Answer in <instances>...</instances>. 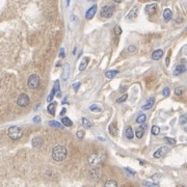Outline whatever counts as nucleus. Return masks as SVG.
<instances>
[{
    "mask_svg": "<svg viewBox=\"0 0 187 187\" xmlns=\"http://www.w3.org/2000/svg\"><path fill=\"white\" fill-rule=\"evenodd\" d=\"M68 156V151L67 149L65 148L64 146H55L53 149H52V158L55 160V161L59 162L65 160Z\"/></svg>",
    "mask_w": 187,
    "mask_h": 187,
    "instance_id": "f257e3e1",
    "label": "nucleus"
},
{
    "mask_svg": "<svg viewBox=\"0 0 187 187\" xmlns=\"http://www.w3.org/2000/svg\"><path fill=\"white\" fill-rule=\"evenodd\" d=\"M105 159V153L102 151H96L93 152L88 158V164L92 165V166H95V165L99 164V163H102Z\"/></svg>",
    "mask_w": 187,
    "mask_h": 187,
    "instance_id": "f03ea898",
    "label": "nucleus"
},
{
    "mask_svg": "<svg viewBox=\"0 0 187 187\" xmlns=\"http://www.w3.org/2000/svg\"><path fill=\"white\" fill-rule=\"evenodd\" d=\"M7 135H9V137L10 139H13V140H18V139H20L22 137L23 131H22V129L20 127H18V126H12V127H9L7 129Z\"/></svg>",
    "mask_w": 187,
    "mask_h": 187,
    "instance_id": "7ed1b4c3",
    "label": "nucleus"
},
{
    "mask_svg": "<svg viewBox=\"0 0 187 187\" xmlns=\"http://www.w3.org/2000/svg\"><path fill=\"white\" fill-rule=\"evenodd\" d=\"M115 12V6L114 5H105V6L102 7L101 9V15L102 18H105V19H108V18L112 17L113 13Z\"/></svg>",
    "mask_w": 187,
    "mask_h": 187,
    "instance_id": "20e7f679",
    "label": "nucleus"
},
{
    "mask_svg": "<svg viewBox=\"0 0 187 187\" xmlns=\"http://www.w3.org/2000/svg\"><path fill=\"white\" fill-rule=\"evenodd\" d=\"M39 83H41V81H39V77L36 74H32V75L29 76L28 81H27V85L29 88H31V89L38 88L39 86Z\"/></svg>",
    "mask_w": 187,
    "mask_h": 187,
    "instance_id": "39448f33",
    "label": "nucleus"
},
{
    "mask_svg": "<svg viewBox=\"0 0 187 187\" xmlns=\"http://www.w3.org/2000/svg\"><path fill=\"white\" fill-rule=\"evenodd\" d=\"M100 177H101V170L99 167H94L89 170L88 179L91 181H98Z\"/></svg>",
    "mask_w": 187,
    "mask_h": 187,
    "instance_id": "423d86ee",
    "label": "nucleus"
},
{
    "mask_svg": "<svg viewBox=\"0 0 187 187\" xmlns=\"http://www.w3.org/2000/svg\"><path fill=\"white\" fill-rule=\"evenodd\" d=\"M17 104L20 107H27L29 105V97L26 94H21L17 100Z\"/></svg>",
    "mask_w": 187,
    "mask_h": 187,
    "instance_id": "0eeeda50",
    "label": "nucleus"
},
{
    "mask_svg": "<svg viewBox=\"0 0 187 187\" xmlns=\"http://www.w3.org/2000/svg\"><path fill=\"white\" fill-rule=\"evenodd\" d=\"M170 152V148L168 147H161V148H159L157 150V151L154 152V154H153V156L154 158H161L164 156L165 154H167V153Z\"/></svg>",
    "mask_w": 187,
    "mask_h": 187,
    "instance_id": "6e6552de",
    "label": "nucleus"
},
{
    "mask_svg": "<svg viewBox=\"0 0 187 187\" xmlns=\"http://www.w3.org/2000/svg\"><path fill=\"white\" fill-rule=\"evenodd\" d=\"M138 10H139V7L137 6V5L133 6L132 9H131L130 12L128 13V15L126 16V18H127L128 20H134L136 17H137V15H138Z\"/></svg>",
    "mask_w": 187,
    "mask_h": 187,
    "instance_id": "1a4fd4ad",
    "label": "nucleus"
},
{
    "mask_svg": "<svg viewBox=\"0 0 187 187\" xmlns=\"http://www.w3.org/2000/svg\"><path fill=\"white\" fill-rule=\"evenodd\" d=\"M156 12H157V4H155V3L148 4L146 7H144V13H146L147 15H149V16L154 15Z\"/></svg>",
    "mask_w": 187,
    "mask_h": 187,
    "instance_id": "9d476101",
    "label": "nucleus"
},
{
    "mask_svg": "<svg viewBox=\"0 0 187 187\" xmlns=\"http://www.w3.org/2000/svg\"><path fill=\"white\" fill-rule=\"evenodd\" d=\"M185 72H186V67H185V65H184V62H182V64L178 65L177 67L175 68L173 75L174 76H179V75L183 74V73H185Z\"/></svg>",
    "mask_w": 187,
    "mask_h": 187,
    "instance_id": "9b49d317",
    "label": "nucleus"
},
{
    "mask_svg": "<svg viewBox=\"0 0 187 187\" xmlns=\"http://www.w3.org/2000/svg\"><path fill=\"white\" fill-rule=\"evenodd\" d=\"M147 127H148V126H147L146 124H144V125L143 124V125H140L139 127L136 128V130H135V135H136V137L139 138V139L143 138L144 134V132H146Z\"/></svg>",
    "mask_w": 187,
    "mask_h": 187,
    "instance_id": "f8f14e48",
    "label": "nucleus"
},
{
    "mask_svg": "<svg viewBox=\"0 0 187 187\" xmlns=\"http://www.w3.org/2000/svg\"><path fill=\"white\" fill-rule=\"evenodd\" d=\"M96 13H97V5L96 4H94L93 6L89 9L88 12L85 13V19L86 20H92L94 18V16L96 15Z\"/></svg>",
    "mask_w": 187,
    "mask_h": 187,
    "instance_id": "ddd939ff",
    "label": "nucleus"
},
{
    "mask_svg": "<svg viewBox=\"0 0 187 187\" xmlns=\"http://www.w3.org/2000/svg\"><path fill=\"white\" fill-rule=\"evenodd\" d=\"M108 132L112 137H117L118 135V127H117V124L115 123H111L108 126Z\"/></svg>",
    "mask_w": 187,
    "mask_h": 187,
    "instance_id": "4468645a",
    "label": "nucleus"
},
{
    "mask_svg": "<svg viewBox=\"0 0 187 187\" xmlns=\"http://www.w3.org/2000/svg\"><path fill=\"white\" fill-rule=\"evenodd\" d=\"M155 103V98H150L148 101H147L146 104H144L143 106H141V109L143 110H149L151 109L153 107V105Z\"/></svg>",
    "mask_w": 187,
    "mask_h": 187,
    "instance_id": "2eb2a0df",
    "label": "nucleus"
},
{
    "mask_svg": "<svg viewBox=\"0 0 187 187\" xmlns=\"http://www.w3.org/2000/svg\"><path fill=\"white\" fill-rule=\"evenodd\" d=\"M43 143H44V140L41 136H36V137L32 139V146L35 147V148H41Z\"/></svg>",
    "mask_w": 187,
    "mask_h": 187,
    "instance_id": "dca6fc26",
    "label": "nucleus"
},
{
    "mask_svg": "<svg viewBox=\"0 0 187 187\" xmlns=\"http://www.w3.org/2000/svg\"><path fill=\"white\" fill-rule=\"evenodd\" d=\"M162 56H163V51L160 49L155 50V51L152 53V59H154V60H159Z\"/></svg>",
    "mask_w": 187,
    "mask_h": 187,
    "instance_id": "f3484780",
    "label": "nucleus"
},
{
    "mask_svg": "<svg viewBox=\"0 0 187 187\" xmlns=\"http://www.w3.org/2000/svg\"><path fill=\"white\" fill-rule=\"evenodd\" d=\"M69 75H70V67L69 65H65L64 67V72H62V80L64 81H67L68 78H69Z\"/></svg>",
    "mask_w": 187,
    "mask_h": 187,
    "instance_id": "a211bd4d",
    "label": "nucleus"
},
{
    "mask_svg": "<svg viewBox=\"0 0 187 187\" xmlns=\"http://www.w3.org/2000/svg\"><path fill=\"white\" fill-rule=\"evenodd\" d=\"M118 71H117V70L106 71V73H105V77H106L107 79H112L118 75Z\"/></svg>",
    "mask_w": 187,
    "mask_h": 187,
    "instance_id": "6ab92c4d",
    "label": "nucleus"
},
{
    "mask_svg": "<svg viewBox=\"0 0 187 187\" xmlns=\"http://www.w3.org/2000/svg\"><path fill=\"white\" fill-rule=\"evenodd\" d=\"M172 17H173L172 10H170V9H165L164 12H163V18H164V20L170 21V19H172Z\"/></svg>",
    "mask_w": 187,
    "mask_h": 187,
    "instance_id": "aec40b11",
    "label": "nucleus"
},
{
    "mask_svg": "<svg viewBox=\"0 0 187 187\" xmlns=\"http://www.w3.org/2000/svg\"><path fill=\"white\" fill-rule=\"evenodd\" d=\"M88 62H89L88 57H84V58L82 59V62H80V65H79V71H83L84 69H85L88 65Z\"/></svg>",
    "mask_w": 187,
    "mask_h": 187,
    "instance_id": "412c9836",
    "label": "nucleus"
},
{
    "mask_svg": "<svg viewBox=\"0 0 187 187\" xmlns=\"http://www.w3.org/2000/svg\"><path fill=\"white\" fill-rule=\"evenodd\" d=\"M82 127L85 128V129H89V128L93 127V124H92V122L88 120V118H82Z\"/></svg>",
    "mask_w": 187,
    "mask_h": 187,
    "instance_id": "4be33fe9",
    "label": "nucleus"
},
{
    "mask_svg": "<svg viewBox=\"0 0 187 187\" xmlns=\"http://www.w3.org/2000/svg\"><path fill=\"white\" fill-rule=\"evenodd\" d=\"M47 109H48V112L50 113V114L54 115L55 114V109H56V103H55V102H52L51 104L48 105Z\"/></svg>",
    "mask_w": 187,
    "mask_h": 187,
    "instance_id": "5701e85b",
    "label": "nucleus"
},
{
    "mask_svg": "<svg viewBox=\"0 0 187 187\" xmlns=\"http://www.w3.org/2000/svg\"><path fill=\"white\" fill-rule=\"evenodd\" d=\"M49 126L50 127H55V128H60V129H64V124H60L58 122H56V121H50L49 122Z\"/></svg>",
    "mask_w": 187,
    "mask_h": 187,
    "instance_id": "b1692460",
    "label": "nucleus"
},
{
    "mask_svg": "<svg viewBox=\"0 0 187 187\" xmlns=\"http://www.w3.org/2000/svg\"><path fill=\"white\" fill-rule=\"evenodd\" d=\"M126 137H127L128 139H132L134 137L133 130H132V128H131L130 126H128V127L126 128Z\"/></svg>",
    "mask_w": 187,
    "mask_h": 187,
    "instance_id": "393cba45",
    "label": "nucleus"
},
{
    "mask_svg": "<svg viewBox=\"0 0 187 187\" xmlns=\"http://www.w3.org/2000/svg\"><path fill=\"white\" fill-rule=\"evenodd\" d=\"M62 123L64 124V126H65V127H71V126L73 125L72 121H71L70 118H67V117H64L62 118Z\"/></svg>",
    "mask_w": 187,
    "mask_h": 187,
    "instance_id": "a878e982",
    "label": "nucleus"
},
{
    "mask_svg": "<svg viewBox=\"0 0 187 187\" xmlns=\"http://www.w3.org/2000/svg\"><path fill=\"white\" fill-rule=\"evenodd\" d=\"M104 185L106 186V187H109V186L117 187V186L118 185V184L117 181H114V180H108V181H106V182H105Z\"/></svg>",
    "mask_w": 187,
    "mask_h": 187,
    "instance_id": "bb28decb",
    "label": "nucleus"
},
{
    "mask_svg": "<svg viewBox=\"0 0 187 187\" xmlns=\"http://www.w3.org/2000/svg\"><path fill=\"white\" fill-rule=\"evenodd\" d=\"M146 120H147L146 114H140V115H138L137 118H136V122H137L138 124H144V122H146Z\"/></svg>",
    "mask_w": 187,
    "mask_h": 187,
    "instance_id": "cd10ccee",
    "label": "nucleus"
},
{
    "mask_svg": "<svg viewBox=\"0 0 187 187\" xmlns=\"http://www.w3.org/2000/svg\"><path fill=\"white\" fill-rule=\"evenodd\" d=\"M89 110H91V111H94V112H100L102 109L100 108L97 104H93V105H91V106H89Z\"/></svg>",
    "mask_w": 187,
    "mask_h": 187,
    "instance_id": "c85d7f7f",
    "label": "nucleus"
},
{
    "mask_svg": "<svg viewBox=\"0 0 187 187\" xmlns=\"http://www.w3.org/2000/svg\"><path fill=\"white\" fill-rule=\"evenodd\" d=\"M151 132H152V134L153 135H158V134L160 133V128L158 127V126H153L152 127V129H151Z\"/></svg>",
    "mask_w": 187,
    "mask_h": 187,
    "instance_id": "c756f323",
    "label": "nucleus"
},
{
    "mask_svg": "<svg viewBox=\"0 0 187 187\" xmlns=\"http://www.w3.org/2000/svg\"><path fill=\"white\" fill-rule=\"evenodd\" d=\"M127 99H128V94H124L123 96H121L120 98L117 100V103L121 104V103H123V102H125Z\"/></svg>",
    "mask_w": 187,
    "mask_h": 187,
    "instance_id": "7c9ffc66",
    "label": "nucleus"
},
{
    "mask_svg": "<svg viewBox=\"0 0 187 187\" xmlns=\"http://www.w3.org/2000/svg\"><path fill=\"white\" fill-rule=\"evenodd\" d=\"M165 141L168 144H170V146H175L176 144H177V141H176V139H174V138H170V137H165Z\"/></svg>",
    "mask_w": 187,
    "mask_h": 187,
    "instance_id": "2f4dec72",
    "label": "nucleus"
},
{
    "mask_svg": "<svg viewBox=\"0 0 187 187\" xmlns=\"http://www.w3.org/2000/svg\"><path fill=\"white\" fill-rule=\"evenodd\" d=\"M179 123L181 125H184V124L187 123V114H184V115H181L180 118H179Z\"/></svg>",
    "mask_w": 187,
    "mask_h": 187,
    "instance_id": "473e14b6",
    "label": "nucleus"
},
{
    "mask_svg": "<svg viewBox=\"0 0 187 187\" xmlns=\"http://www.w3.org/2000/svg\"><path fill=\"white\" fill-rule=\"evenodd\" d=\"M114 33H115V36H120L121 33H122V28H121L118 25L114 26Z\"/></svg>",
    "mask_w": 187,
    "mask_h": 187,
    "instance_id": "72a5a7b5",
    "label": "nucleus"
},
{
    "mask_svg": "<svg viewBox=\"0 0 187 187\" xmlns=\"http://www.w3.org/2000/svg\"><path fill=\"white\" fill-rule=\"evenodd\" d=\"M170 88H163V91H162V95H163V96L167 97V96H170Z\"/></svg>",
    "mask_w": 187,
    "mask_h": 187,
    "instance_id": "f704fd0d",
    "label": "nucleus"
},
{
    "mask_svg": "<svg viewBox=\"0 0 187 187\" xmlns=\"http://www.w3.org/2000/svg\"><path fill=\"white\" fill-rule=\"evenodd\" d=\"M183 92H184V89L182 88H177L175 89V94L177 95V96H182Z\"/></svg>",
    "mask_w": 187,
    "mask_h": 187,
    "instance_id": "c9c22d12",
    "label": "nucleus"
},
{
    "mask_svg": "<svg viewBox=\"0 0 187 187\" xmlns=\"http://www.w3.org/2000/svg\"><path fill=\"white\" fill-rule=\"evenodd\" d=\"M76 136H77L79 139H82V138L84 137V131H83V130L77 131V133H76Z\"/></svg>",
    "mask_w": 187,
    "mask_h": 187,
    "instance_id": "e433bc0d",
    "label": "nucleus"
},
{
    "mask_svg": "<svg viewBox=\"0 0 187 187\" xmlns=\"http://www.w3.org/2000/svg\"><path fill=\"white\" fill-rule=\"evenodd\" d=\"M143 185L144 186H152V187H158V184L157 183H152V182H143Z\"/></svg>",
    "mask_w": 187,
    "mask_h": 187,
    "instance_id": "4c0bfd02",
    "label": "nucleus"
},
{
    "mask_svg": "<svg viewBox=\"0 0 187 187\" xmlns=\"http://www.w3.org/2000/svg\"><path fill=\"white\" fill-rule=\"evenodd\" d=\"M80 85H81L80 82H75L72 86H73V88H74L75 92H78V89H79V88H80Z\"/></svg>",
    "mask_w": 187,
    "mask_h": 187,
    "instance_id": "58836bf2",
    "label": "nucleus"
},
{
    "mask_svg": "<svg viewBox=\"0 0 187 187\" xmlns=\"http://www.w3.org/2000/svg\"><path fill=\"white\" fill-rule=\"evenodd\" d=\"M136 50V47L134 46V45H130V46L128 47V51L129 52H134Z\"/></svg>",
    "mask_w": 187,
    "mask_h": 187,
    "instance_id": "ea45409f",
    "label": "nucleus"
},
{
    "mask_svg": "<svg viewBox=\"0 0 187 187\" xmlns=\"http://www.w3.org/2000/svg\"><path fill=\"white\" fill-rule=\"evenodd\" d=\"M125 170H126V172H128L129 174H131V175H132V176H134V175H135V174H136L133 170H131L130 167H126V168H125Z\"/></svg>",
    "mask_w": 187,
    "mask_h": 187,
    "instance_id": "a19ab883",
    "label": "nucleus"
},
{
    "mask_svg": "<svg viewBox=\"0 0 187 187\" xmlns=\"http://www.w3.org/2000/svg\"><path fill=\"white\" fill-rule=\"evenodd\" d=\"M59 56H60V57H65V50H64V48H62V49H60Z\"/></svg>",
    "mask_w": 187,
    "mask_h": 187,
    "instance_id": "79ce46f5",
    "label": "nucleus"
},
{
    "mask_svg": "<svg viewBox=\"0 0 187 187\" xmlns=\"http://www.w3.org/2000/svg\"><path fill=\"white\" fill-rule=\"evenodd\" d=\"M33 122L39 123V122H41V118H39V117H35V118H33Z\"/></svg>",
    "mask_w": 187,
    "mask_h": 187,
    "instance_id": "37998d69",
    "label": "nucleus"
},
{
    "mask_svg": "<svg viewBox=\"0 0 187 187\" xmlns=\"http://www.w3.org/2000/svg\"><path fill=\"white\" fill-rule=\"evenodd\" d=\"M65 111H67V109H65V108H62V112H60V115H64L65 113Z\"/></svg>",
    "mask_w": 187,
    "mask_h": 187,
    "instance_id": "c03bdc74",
    "label": "nucleus"
},
{
    "mask_svg": "<svg viewBox=\"0 0 187 187\" xmlns=\"http://www.w3.org/2000/svg\"><path fill=\"white\" fill-rule=\"evenodd\" d=\"M170 65V55L167 56V58H166V65Z\"/></svg>",
    "mask_w": 187,
    "mask_h": 187,
    "instance_id": "a18cd8bd",
    "label": "nucleus"
},
{
    "mask_svg": "<svg viewBox=\"0 0 187 187\" xmlns=\"http://www.w3.org/2000/svg\"><path fill=\"white\" fill-rule=\"evenodd\" d=\"M113 2H115V3H120L121 1H122V0H112Z\"/></svg>",
    "mask_w": 187,
    "mask_h": 187,
    "instance_id": "49530a36",
    "label": "nucleus"
},
{
    "mask_svg": "<svg viewBox=\"0 0 187 187\" xmlns=\"http://www.w3.org/2000/svg\"><path fill=\"white\" fill-rule=\"evenodd\" d=\"M125 89H126V88H124V86H122V88H121L120 91H121V92H124V91H125Z\"/></svg>",
    "mask_w": 187,
    "mask_h": 187,
    "instance_id": "de8ad7c7",
    "label": "nucleus"
},
{
    "mask_svg": "<svg viewBox=\"0 0 187 187\" xmlns=\"http://www.w3.org/2000/svg\"><path fill=\"white\" fill-rule=\"evenodd\" d=\"M69 4H70V0H67V5L69 6Z\"/></svg>",
    "mask_w": 187,
    "mask_h": 187,
    "instance_id": "09e8293b",
    "label": "nucleus"
},
{
    "mask_svg": "<svg viewBox=\"0 0 187 187\" xmlns=\"http://www.w3.org/2000/svg\"><path fill=\"white\" fill-rule=\"evenodd\" d=\"M88 1H91V2H95V1H97V0H88Z\"/></svg>",
    "mask_w": 187,
    "mask_h": 187,
    "instance_id": "8fccbe9b",
    "label": "nucleus"
},
{
    "mask_svg": "<svg viewBox=\"0 0 187 187\" xmlns=\"http://www.w3.org/2000/svg\"><path fill=\"white\" fill-rule=\"evenodd\" d=\"M155 1H158V0H155Z\"/></svg>",
    "mask_w": 187,
    "mask_h": 187,
    "instance_id": "3c124183",
    "label": "nucleus"
},
{
    "mask_svg": "<svg viewBox=\"0 0 187 187\" xmlns=\"http://www.w3.org/2000/svg\"><path fill=\"white\" fill-rule=\"evenodd\" d=\"M186 30H187V27H186Z\"/></svg>",
    "mask_w": 187,
    "mask_h": 187,
    "instance_id": "603ef678",
    "label": "nucleus"
},
{
    "mask_svg": "<svg viewBox=\"0 0 187 187\" xmlns=\"http://www.w3.org/2000/svg\"><path fill=\"white\" fill-rule=\"evenodd\" d=\"M0 139H1V138H0Z\"/></svg>",
    "mask_w": 187,
    "mask_h": 187,
    "instance_id": "864d4df0",
    "label": "nucleus"
}]
</instances>
